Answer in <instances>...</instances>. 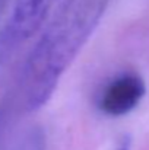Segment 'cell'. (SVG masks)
Masks as SVG:
<instances>
[{"instance_id":"2","label":"cell","mask_w":149,"mask_h":150,"mask_svg":"<svg viewBox=\"0 0 149 150\" xmlns=\"http://www.w3.org/2000/svg\"><path fill=\"white\" fill-rule=\"evenodd\" d=\"M56 3L57 0H13L9 19L0 31V66L44 25Z\"/></svg>"},{"instance_id":"3","label":"cell","mask_w":149,"mask_h":150,"mask_svg":"<svg viewBox=\"0 0 149 150\" xmlns=\"http://www.w3.org/2000/svg\"><path fill=\"white\" fill-rule=\"evenodd\" d=\"M146 86L136 73H124L111 80L102 91L98 100L99 109L111 117L129 114L143 98Z\"/></svg>"},{"instance_id":"7","label":"cell","mask_w":149,"mask_h":150,"mask_svg":"<svg viewBox=\"0 0 149 150\" xmlns=\"http://www.w3.org/2000/svg\"><path fill=\"white\" fill-rule=\"evenodd\" d=\"M4 3H6V0H0V12H1V9H3Z\"/></svg>"},{"instance_id":"5","label":"cell","mask_w":149,"mask_h":150,"mask_svg":"<svg viewBox=\"0 0 149 150\" xmlns=\"http://www.w3.org/2000/svg\"><path fill=\"white\" fill-rule=\"evenodd\" d=\"M130 146H132V140L129 136H124L118 140V143L115 144L114 150H130Z\"/></svg>"},{"instance_id":"6","label":"cell","mask_w":149,"mask_h":150,"mask_svg":"<svg viewBox=\"0 0 149 150\" xmlns=\"http://www.w3.org/2000/svg\"><path fill=\"white\" fill-rule=\"evenodd\" d=\"M1 128H3V111L0 109V134H1Z\"/></svg>"},{"instance_id":"1","label":"cell","mask_w":149,"mask_h":150,"mask_svg":"<svg viewBox=\"0 0 149 150\" xmlns=\"http://www.w3.org/2000/svg\"><path fill=\"white\" fill-rule=\"evenodd\" d=\"M110 0H64L31 50L21 74V98L26 111H37L53 96L99 23Z\"/></svg>"},{"instance_id":"4","label":"cell","mask_w":149,"mask_h":150,"mask_svg":"<svg viewBox=\"0 0 149 150\" xmlns=\"http://www.w3.org/2000/svg\"><path fill=\"white\" fill-rule=\"evenodd\" d=\"M12 150H46V134L43 128L32 127L26 130L16 140Z\"/></svg>"}]
</instances>
